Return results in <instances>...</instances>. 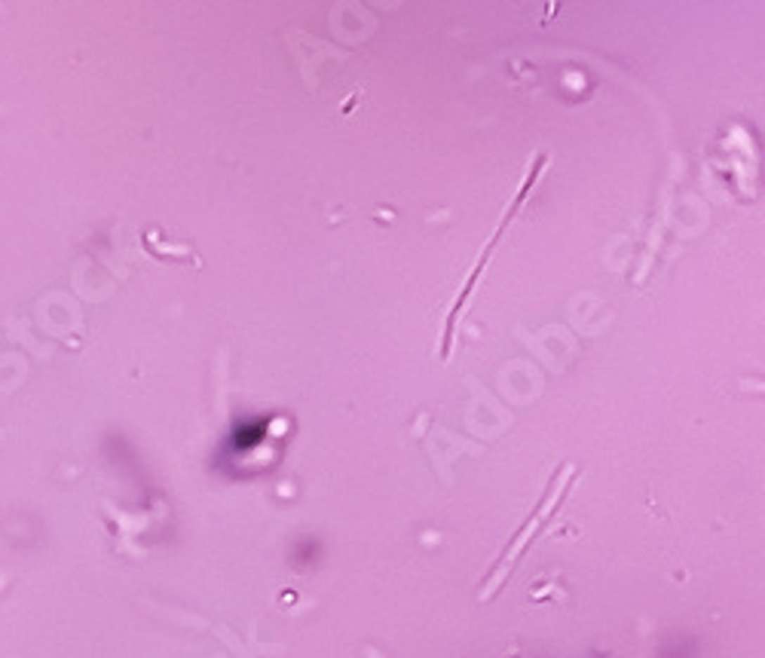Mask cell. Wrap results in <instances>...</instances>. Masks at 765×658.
I'll return each mask as SVG.
<instances>
[{
  "instance_id": "obj_2",
  "label": "cell",
  "mask_w": 765,
  "mask_h": 658,
  "mask_svg": "<svg viewBox=\"0 0 765 658\" xmlns=\"http://www.w3.org/2000/svg\"><path fill=\"white\" fill-rule=\"evenodd\" d=\"M545 162H548V157H545V153H539V160H536V169H529V175H527V181H524V187L518 190V196H515V202H511V209H508L506 214H502V224L496 227V233H493V236H490V242H487L484 254L477 257V264H475L472 276H468L465 288L459 291V297H456V303H454V309H450V316H447V331H444V343H441V359H447V356H450V346H454V334H456V318H459V313H463V309H465V300H468V294L475 291L477 279H481V270H484V264L490 261V251L496 248V242H499V236H502V233H506V227L511 224V218H515V214L520 212V202H524V199H527L529 187L536 184V178H539V172H542V166H545Z\"/></svg>"
},
{
  "instance_id": "obj_1",
  "label": "cell",
  "mask_w": 765,
  "mask_h": 658,
  "mask_svg": "<svg viewBox=\"0 0 765 658\" xmlns=\"http://www.w3.org/2000/svg\"><path fill=\"white\" fill-rule=\"evenodd\" d=\"M563 493H567V487H560V490H558V481H554V484H551V490H548V496L542 499V505H539L536 512H533V517H529V521H527V524L518 530V536H515V539H511V545L506 548V554H502V557H499L496 569H493L490 579H487V585H484V591H481L484 600H493V597H496V591L502 588V582H506V579L511 576V569H515L518 557H520V554H524V548L529 545V539H536V533L545 527V521H548V517H551L554 512H558V505H560Z\"/></svg>"
}]
</instances>
